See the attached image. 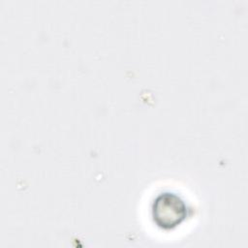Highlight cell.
<instances>
[{
  "label": "cell",
  "instance_id": "1",
  "mask_svg": "<svg viewBox=\"0 0 248 248\" xmlns=\"http://www.w3.org/2000/svg\"><path fill=\"white\" fill-rule=\"evenodd\" d=\"M185 204L179 197L163 194L154 202L153 215L159 226L171 228L181 222L185 216Z\"/></svg>",
  "mask_w": 248,
  "mask_h": 248
}]
</instances>
